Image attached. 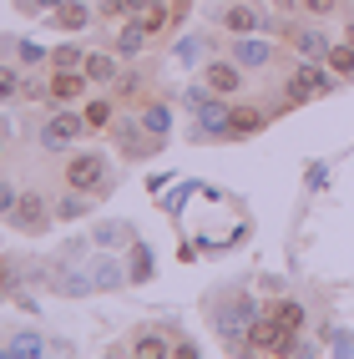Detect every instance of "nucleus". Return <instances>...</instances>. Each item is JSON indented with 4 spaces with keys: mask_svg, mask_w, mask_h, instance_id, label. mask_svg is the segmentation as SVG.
I'll return each instance as SVG.
<instances>
[{
    "mask_svg": "<svg viewBox=\"0 0 354 359\" xmlns=\"http://www.w3.org/2000/svg\"><path fill=\"white\" fill-rule=\"evenodd\" d=\"M334 81H339V76L319 71V61H304L294 76H289V97H294V102H314V97H324V91H334Z\"/></svg>",
    "mask_w": 354,
    "mask_h": 359,
    "instance_id": "1",
    "label": "nucleus"
},
{
    "mask_svg": "<svg viewBox=\"0 0 354 359\" xmlns=\"http://www.w3.org/2000/svg\"><path fill=\"white\" fill-rule=\"evenodd\" d=\"M81 127H86V116H76V111H61V116H51V122L41 127V147H46V152H66L71 142L81 137Z\"/></svg>",
    "mask_w": 354,
    "mask_h": 359,
    "instance_id": "2",
    "label": "nucleus"
},
{
    "mask_svg": "<svg viewBox=\"0 0 354 359\" xmlns=\"http://www.w3.org/2000/svg\"><path fill=\"white\" fill-rule=\"evenodd\" d=\"M66 182L81 187V193L102 187V182H107V157H102V152H76V157H71V167H66Z\"/></svg>",
    "mask_w": 354,
    "mask_h": 359,
    "instance_id": "3",
    "label": "nucleus"
},
{
    "mask_svg": "<svg viewBox=\"0 0 354 359\" xmlns=\"http://www.w3.org/2000/svg\"><path fill=\"white\" fill-rule=\"evenodd\" d=\"M193 116H198V132H203V137H228V132H233V111H228L218 97H207Z\"/></svg>",
    "mask_w": 354,
    "mask_h": 359,
    "instance_id": "4",
    "label": "nucleus"
},
{
    "mask_svg": "<svg viewBox=\"0 0 354 359\" xmlns=\"http://www.w3.org/2000/svg\"><path fill=\"white\" fill-rule=\"evenodd\" d=\"M11 223H15V228H26V233H41V228H46V203H41L36 193L15 198V208H11Z\"/></svg>",
    "mask_w": 354,
    "mask_h": 359,
    "instance_id": "5",
    "label": "nucleus"
},
{
    "mask_svg": "<svg viewBox=\"0 0 354 359\" xmlns=\"http://www.w3.org/2000/svg\"><path fill=\"white\" fill-rule=\"evenodd\" d=\"M233 56H238L243 71H258V66L273 61V46H268V41H238V46H233Z\"/></svg>",
    "mask_w": 354,
    "mask_h": 359,
    "instance_id": "6",
    "label": "nucleus"
},
{
    "mask_svg": "<svg viewBox=\"0 0 354 359\" xmlns=\"http://www.w3.org/2000/svg\"><path fill=\"white\" fill-rule=\"evenodd\" d=\"M207 86H212V91H238V86H243V66L212 61V66H207Z\"/></svg>",
    "mask_w": 354,
    "mask_h": 359,
    "instance_id": "7",
    "label": "nucleus"
},
{
    "mask_svg": "<svg viewBox=\"0 0 354 359\" xmlns=\"http://www.w3.org/2000/svg\"><path fill=\"white\" fill-rule=\"evenodd\" d=\"M223 26H228V31H238V36H248V31L264 26V15H258L253 6H228V11H223Z\"/></svg>",
    "mask_w": 354,
    "mask_h": 359,
    "instance_id": "8",
    "label": "nucleus"
},
{
    "mask_svg": "<svg viewBox=\"0 0 354 359\" xmlns=\"http://www.w3.org/2000/svg\"><path fill=\"white\" fill-rule=\"evenodd\" d=\"M294 46H299V56H304V61H329V41H324V31H314V26H309V31H299Z\"/></svg>",
    "mask_w": 354,
    "mask_h": 359,
    "instance_id": "9",
    "label": "nucleus"
},
{
    "mask_svg": "<svg viewBox=\"0 0 354 359\" xmlns=\"http://www.w3.org/2000/svg\"><path fill=\"white\" fill-rule=\"evenodd\" d=\"M51 20H56V26H61V31H81V26H86V20H91V11L81 6V0H61V6H56V15H51Z\"/></svg>",
    "mask_w": 354,
    "mask_h": 359,
    "instance_id": "10",
    "label": "nucleus"
},
{
    "mask_svg": "<svg viewBox=\"0 0 354 359\" xmlns=\"http://www.w3.org/2000/svg\"><path fill=\"white\" fill-rule=\"evenodd\" d=\"M86 91V76H76V71H56V81H51V102H76Z\"/></svg>",
    "mask_w": 354,
    "mask_h": 359,
    "instance_id": "11",
    "label": "nucleus"
},
{
    "mask_svg": "<svg viewBox=\"0 0 354 359\" xmlns=\"http://www.w3.org/2000/svg\"><path fill=\"white\" fill-rule=\"evenodd\" d=\"M91 283H97V289H116V283H122V263H116V258H97Z\"/></svg>",
    "mask_w": 354,
    "mask_h": 359,
    "instance_id": "12",
    "label": "nucleus"
},
{
    "mask_svg": "<svg viewBox=\"0 0 354 359\" xmlns=\"http://www.w3.org/2000/svg\"><path fill=\"white\" fill-rule=\"evenodd\" d=\"M329 66H334V76H354V36L344 46H329Z\"/></svg>",
    "mask_w": 354,
    "mask_h": 359,
    "instance_id": "13",
    "label": "nucleus"
},
{
    "mask_svg": "<svg viewBox=\"0 0 354 359\" xmlns=\"http://www.w3.org/2000/svg\"><path fill=\"white\" fill-rule=\"evenodd\" d=\"M273 324H278V329H289V334H299V324H304V309H299L294 299H278V309H273Z\"/></svg>",
    "mask_w": 354,
    "mask_h": 359,
    "instance_id": "14",
    "label": "nucleus"
},
{
    "mask_svg": "<svg viewBox=\"0 0 354 359\" xmlns=\"http://www.w3.org/2000/svg\"><path fill=\"white\" fill-rule=\"evenodd\" d=\"M41 349H46V344L36 339V334H15V339L0 349V354H6V359H31V354H41Z\"/></svg>",
    "mask_w": 354,
    "mask_h": 359,
    "instance_id": "15",
    "label": "nucleus"
},
{
    "mask_svg": "<svg viewBox=\"0 0 354 359\" xmlns=\"http://www.w3.org/2000/svg\"><path fill=\"white\" fill-rule=\"evenodd\" d=\"M56 212H61V218H86V212H91V198L81 193V187H71V193L61 198V208H56Z\"/></svg>",
    "mask_w": 354,
    "mask_h": 359,
    "instance_id": "16",
    "label": "nucleus"
},
{
    "mask_svg": "<svg viewBox=\"0 0 354 359\" xmlns=\"http://www.w3.org/2000/svg\"><path fill=\"white\" fill-rule=\"evenodd\" d=\"M142 41H147V31H142V20H132V26H122V36H116V51H122V56H137Z\"/></svg>",
    "mask_w": 354,
    "mask_h": 359,
    "instance_id": "17",
    "label": "nucleus"
},
{
    "mask_svg": "<svg viewBox=\"0 0 354 359\" xmlns=\"http://www.w3.org/2000/svg\"><path fill=\"white\" fill-rule=\"evenodd\" d=\"M142 127H147L152 137H162V132L172 127V111L168 107H147V111H142Z\"/></svg>",
    "mask_w": 354,
    "mask_h": 359,
    "instance_id": "18",
    "label": "nucleus"
},
{
    "mask_svg": "<svg viewBox=\"0 0 354 359\" xmlns=\"http://www.w3.org/2000/svg\"><path fill=\"white\" fill-rule=\"evenodd\" d=\"M51 61H56V71H76V66L86 61V51H76V46L66 41V46H56V51H51Z\"/></svg>",
    "mask_w": 354,
    "mask_h": 359,
    "instance_id": "19",
    "label": "nucleus"
},
{
    "mask_svg": "<svg viewBox=\"0 0 354 359\" xmlns=\"http://www.w3.org/2000/svg\"><path fill=\"white\" fill-rule=\"evenodd\" d=\"M86 76L91 81H111L116 76V61L111 56H86Z\"/></svg>",
    "mask_w": 354,
    "mask_h": 359,
    "instance_id": "20",
    "label": "nucleus"
},
{
    "mask_svg": "<svg viewBox=\"0 0 354 359\" xmlns=\"http://www.w3.org/2000/svg\"><path fill=\"white\" fill-rule=\"evenodd\" d=\"M147 278H152V253L137 243L132 248V283H147Z\"/></svg>",
    "mask_w": 354,
    "mask_h": 359,
    "instance_id": "21",
    "label": "nucleus"
},
{
    "mask_svg": "<svg viewBox=\"0 0 354 359\" xmlns=\"http://www.w3.org/2000/svg\"><path fill=\"white\" fill-rule=\"evenodd\" d=\"M198 56H203V36H182V41H177V61L193 66Z\"/></svg>",
    "mask_w": 354,
    "mask_h": 359,
    "instance_id": "22",
    "label": "nucleus"
},
{
    "mask_svg": "<svg viewBox=\"0 0 354 359\" xmlns=\"http://www.w3.org/2000/svg\"><path fill=\"white\" fill-rule=\"evenodd\" d=\"M264 127V111H233V132H258Z\"/></svg>",
    "mask_w": 354,
    "mask_h": 359,
    "instance_id": "23",
    "label": "nucleus"
},
{
    "mask_svg": "<svg viewBox=\"0 0 354 359\" xmlns=\"http://www.w3.org/2000/svg\"><path fill=\"white\" fill-rule=\"evenodd\" d=\"M15 91H20V81H15V71H11V66H0V102H11Z\"/></svg>",
    "mask_w": 354,
    "mask_h": 359,
    "instance_id": "24",
    "label": "nucleus"
},
{
    "mask_svg": "<svg viewBox=\"0 0 354 359\" xmlns=\"http://www.w3.org/2000/svg\"><path fill=\"white\" fill-rule=\"evenodd\" d=\"M86 122H91V127L111 122V102H91V107H86Z\"/></svg>",
    "mask_w": 354,
    "mask_h": 359,
    "instance_id": "25",
    "label": "nucleus"
},
{
    "mask_svg": "<svg viewBox=\"0 0 354 359\" xmlns=\"http://www.w3.org/2000/svg\"><path fill=\"white\" fill-rule=\"evenodd\" d=\"M329 349H334V354H354V334H349V329H339L334 339H329Z\"/></svg>",
    "mask_w": 354,
    "mask_h": 359,
    "instance_id": "26",
    "label": "nucleus"
},
{
    "mask_svg": "<svg viewBox=\"0 0 354 359\" xmlns=\"http://www.w3.org/2000/svg\"><path fill=\"white\" fill-rule=\"evenodd\" d=\"M41 56H51V51H41V46H36V41H20V61H31V66H36Z\"/></svg>",
    "mask_w": 354,
    "mask_h": 359,
    "instance_id": "27",
    "label": "nucleus"
},
{
    "mask_svg": "<svg viewBox=\"0 0 354 359\" xmlns=\"http://www.w3.org/2000/svg\"><path fill=\"white\" fill-rule=\"evenodd\" d=\"M207 91H212V86H187V91H182V97H187V107H193V111H198V107L207 102Z\"/></svg>",
    "mask_w": 354,
    "mask_h": 359,
    "instance_id": "28",
    "label": "nucleus"
},
{
    "mask_svg": "<svg viewBox=\"0 0 354 359\" xmlns=\"http://www.w3.org/2000/svg\"><path fill=\"white\" fill-rule=\"evenodd\" d=\"M137 354H168V344H162V339H157V334H147V339H142V344H137Z\"/></svg>",
    "mask_w": 354,
    "mask_h": 359,
    "instance_id": "29",
    "label": "nucleus"
},
{
    "mask_svg": "<svg viewBox=\"0 0 354 359\" xmlns=\"http://www.w3.org/2000/svg\"><path fill=\"white\" fill-rule=\"evenodd\" d=\"M334 6H339V0H304V11H309V15H329Z\"/></svg>",
    "mask_w": 354,
    "mask_h": 359,
    "instance_id": "30",
    "label": "nucleus"
},
{
    "mask_svg": "<svg viewBox=\"0 0 354 359\" xmlns=\"http://www.w3.org/2000/svg\"><path fill=\"white\" fill-rule=\"evenodd\" d=\"M329 182V167L324 162H309V187H324Z\"/></svg>",
    "mask_w": 354,
    "mask_h": 359,
    "instance_id": "31",
    "label": "nucleus"
},
{
    "mask_svg": "<svg viewBox=\"0 0 354 359\" xmlns=\"http://www.w3.org/2000/svg\"><path fill=\"white\" fill-rule=\"evenodd\" d=\"M15 198H20L15 187H11V182H0V212H11V208H15Z\"/></svg>",
    "mask_w": 354,
    "mask_h": 359,
    "instance_id": "32",
    "label": "nucleus"
},
{
    "mask_svg": "<svg viewBox=\"0 0 354 359\" xmlns=\"http://www.w3.org/2000/svg\"><path fill=\"white\" fill-rule=\"evenodd\" d=\"M168 177H172V172H157V177H147V193L157 198V193H162V187H168Z\"/></svg>",
    "mask_w": 354,
    "mask_h": 359,
    "instance_id": "33",
    "label": "nucleus"
},
{
    "mask_svg": "<svg viewBox=\"0 0 354 359\" xmlns=\"http://www.w3.org/2000/svg\"><path fill=\"white\" fill-rule=\"evenodd\" d=\"M116 238H122V228H111V223H107V228H97V243H116Z\"/></svg>",
    "mask_w": 354,
    "mask_h": 359,
    "instance_id": "34",
    "label": "nucleus"
},
{
    "mask_svg": "<svg viewBox=\"0 0 354 359\" xmlns=\"http://www.w3.org/2000/svg\"><path fill=\"white\" fill-rule=\"evenodd\" d=\"M36 6H51V11H56V6H61V0H36Z\"/></svg>",
    "mask_w": 354,
    "mask_h": 359,
    "instance_id": "35",
    "label": "nucleus"
},
{
    "mask_svg": "<svg viewBox=\"0 0 354 359\" xmlns=\"http://www.w3.org/2000/svg\"><path fill=\"white\" fill-rule=\"evenodd\" d=\"M147 6H168V0H147Z\"/></svg>",
    "mask_w": 354,
    "mask_h": 359,
    "instance_id": "36",
    "label": "nucleus"
},
{
    "mask_svg": "<svg viewBox=\"0 0 354 359\" xmlns=\"http://www.w3.org/2000/svg\"><path fill=\"white\" fill-rule=\"evenodd\" d=\"M289 6H304V0H289Z\"/></svg>",
    "mask_w": 354,
    "mask_h": 359,
    "instance_id": "37",
    "label": "nucleus"
}]
</instances>
